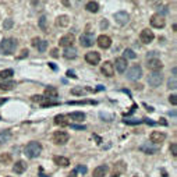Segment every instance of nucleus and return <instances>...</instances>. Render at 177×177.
<instances>
[{
    "label": "nucleus",
    "mask_w": 177,
    "mask_h": 177,
    "mask_svg": "<svg viewBox=\"0 0 177 177\" xmlns=\"http://www.w3.org/2000/svg\"><path fill=\"white\" fill-rule=\"evenodd\" d=\"M17 49V41L14 38H7V39H3L1 43H0V55H13Z\"/></svg>",
    "instance_id": "obj_1"
},
{
    "label": "nucleus",
    "mask_w": 177,
    "mask_h": 177,
    "mask_svg": "<svg viewBox=\"0 0 177 177\" xmlns=\"http://www.w3.org/2000/svg\"><path fill=\"white\" fill-rule=\"evenodd\" d=\"M42 152V145L37 141H31L25 148H24V154L27 155V158L29 159H34V158H38Z\"/></svg>",
    "instance_id": "obj_2"
},
{
    "label": "nucleus",
    "mask_w": 177,
    "mask_h": 177,
    "mask_svg": "<svg viewBox=\"0 0 177 177\" xmlns=\"http://www.w3.org/2000/svg\"><path fill=\"white\" fill-rule=\"evenodd\" d=\"M142 77V68L138 64H134L127 70V78L130 81H137Z\"/></svg>",
    "instance_id": "obj_3"
},
{
    "label": "nucleus",
    "mask_w": 177,
    "mask_h": 177,
    "mask_svg": "<svg viewBox=\"0 0 177 177\" xmlns=\"http://www.w3.org/2000/svg\"><path fill=\"white\" fill-rule=\"evenodd\" d=\"M146 81H148V84H149L151 86L156 88V86H159L162 84V81H163V74L160 73V71H154V73H151L149 75H148Z\"/></svg>",
    "instance_id": "obj_4"
},
{
    "label": "nucleus",
    "mask_w": 177,
    "mask_h": 177,
    "mask_svg": "<svg viewBox=\"0 0 177 177\" xmlns=\"http://www.w3.org/2000/svg\"><path fill=\"white\" fill-rule=\"evenodd\" d=\"M94 42H95V35L94 34L85 32V34H82L81 37H80V43L84 48H91L94 45Z\"/></svg>",
    "instance_id": "obj_5"
},
{
    "label": "nucleus",
    "mask_w": 177,
    "mask_h": 177,
    "mask_svg": "<svg viewBox=\"0 0 177 177\" xmlns=\"http://www.w3.org/2000/svg\"><path fill=\"white\" fill-rule=\"evenodd\" d=\"M151 25L154 28H158V29H160V28H163L165 25H166V20H165L163 15H160V14H154L152 17H151Z\"/></svg>",
    "instance_id": "obj_6"
},
{
    "label": "nucleus",
    "mask_w": 177,
    "mask_h": 177,
    "mask_svg": "<svg viewBox=\"0 0 177 177\" xmlns=\"http://www.w3.org/2000/svg\"><path fill=\"white\" fill-rule=\"evenodd\" d=\"M68 134L64 131H55L53 134V142L56 145H64L66 142H68Z\"/></svg>",
    "instance_id": "obj_7"
},
{
    "label": "nucleus",
    "mask_w": 177,
    "mask_h": 177,
    "mask_svg": "<svg viewBox=\"0 0 177 177\" xmlns=\"http://www.w3.org/2000/svg\"><path fill=\"white\" fill-rule=\"evenodd\" d=\"M159 149H160V146L155 145L152 142H145V144H142V145L140 146V151H142V152H145V154H148V155L158 154Z\"/></svg>",
    "instance_id": "obj_8"
},
{
    "label": "nucleus",
    "mask_w": 177,
    "mask_h": 177,
    "mask_svg": "<svg viewBox=\"0 0 177 177\" xmlns=\"http://www.w3.org/2000/svg\"><path fill=\"white\" fill-rule=\"evenodd\" d=\"M149 140H151L152 144H155V145H160V144L166 140V134L162 132V131H154L149 135Z\"/></svg>",
    "instance_id": "obj_9"
},
{
    "label": "nucleus",
    "mask_w": 177,
    "mask_h": 177,
    "mask_svg": "<svg viewBox=\"0 0 177 177\" xmlns=\"http://www.w3.org/2000/svg\"><path fill=\"white\" fill-rule=\"evenodd\" d=\"M126 170H127V165L124 163L123 160H118L117 163L113 166V169H112V176L117 177V176H120V174H123Z\"/></svg>",
    "instance_id": "obj_10"
},
{
    "label": "nucleus",
    "mask_w": 177,
    "mask_h": 177,
    "mask_svg": "<svg viewBox=\"0 0 177 177\" xmlns=\"http://www.w3.org/2000/svg\"><path fill=\"white\" fill-rule=\"evenodd\" d=\"M140 39H141L142 43H151V42L155 39V35H154V32L151 31V29L145 28V29H142V31H141Z\"/></svg>",
    "instance_id": "obj_11"
},
{
    "label": "nucleus",
    "mask_w": 177,
    "mask_h": 177,
    "mask_svg": "<svg viewBox=\"0 0 177 177\" xmlns=\"http://www.w3.org/2000/svg\"><path fill=\"white\" fill-rule=\"evenodd\" d=\"M85 60H86V63L92 64V66H96L100 61V55L98 52H95V50L94 52H88L85 55Z\"/></svg>",
    "instance_id": "obj_12"
},
{
    "label": "nucleus",
    "mask_w": 177,
    "mask_h": 177,
    "mask_svg": "<svg viewBox=\"0 0 177 177\" xmlns=\"http://www.w3.org/2000/svg\"><path fill=\"white\" fill-rule=\"evenodd\" d=\"M114 20L120 25H126L130 21V15H128L127 11H117V13L114 14Z\"/></svg>",
    "instance_id": "obj_13"
},
{
    "label": "nucleus",
    "mask_w": 177,
    "mask_h": 177,
    "mask_svg": "<svg viewBox=\"0 0 177 177\" xmlns=\"http://www.w3.org/2000/svg\"><path fill=\"white\" fill-rule=\"evenodd\" d=\"M74 42H75V38H74L73 34H67V35H64V37L60 38L59 45L63 46V48H70V46H73Z\"/></svg>",
    "instance_id": "obj_14"
},
{
    "label": "nucleus",
    "mask_w": 177,
    "mask_h": 177,
    "mask_svg": "<svg viewBox=\"0 0 177 177\" xmlns=\"http://www.w3.org/2000/svg\"><path fill=\"white\" fill-rule=\"evenodd\" d=\"M146 67L149 68L151 71L154 73V71H160L162 67H163V64L159 59H148V64H146Z\"/></svg>",
    "instance_id": "obj_15"
},
{
    "label": "nucleus",
    "mask_w": 177,
    "mask_h": 177,
    "mask_svg": "<svg viewBox=\"0 0 177 177\" xmlns=\"http://www.w3.org/2000/svg\"><path fill=\"white\" fill-rule=\"evenodd\" d=\"M100 71H102V74H103V75H106V77H113V74H114V66L110 63V61H105V63L102 64Z\"/></svg>",
    "instance_id": "obj_16"
},
{
    "label": "nucleus",
    "mask_w": 177,
    "mask_h": 177,
    "mask_svg": "<svg viewBox=\"0 0 177 177\" xmlns=\"http://www.w3.org/2000/svg\"><path fill=\"white\" fill-rule=\"evenodd\" d=\"M96 42H98L99 48H102V49H108V48H110V45H112V39H110V37H108V35H100V37H98Z\"/></svg>",
    "instance_id": "obj_17"
},
{
    "label": "nucleus",
    "mask_w": 177,
    "mask_h": 177,
    "mask_svg": "<svg viewBox=\"0 0 177 177\" xmlns=\"http://www.w3.org/2000/svg\"><path fill=\"white\" fill-rule=\"evenodd\" d=\"M116 70H117L118 73H124V71H126V70H127V60L124 59V57H117V59H116ZM113 64V66H114Z\"/></svg>",
    "instance_id": "obj_18"
},
{
    "label": "nucleus",
    "mask_w": 177,
    "mask_h": 177,
    "mask_svg": "<svg viewBox=\"0 0 177 177\" xmlns=\"http://www.w3.org/2000/svg\"><path fill=\"white\" fill-rule=\"evenodd\" d=\"M109 172V167L106 165H100L94 170V177H105Z\"/></svg>",
    "instance_id": "obj_19"
},
{
    "label": "nucleus",
    "mask_w": 177,
    "mask_h": 177,
    "mask_svg": "<svg viewBox=\"0 0 177 177\" xmlns=\"http://www.w3.org/2000/svg\"><path fill=\"white\" fill-rule=\"evenodd\" d=\"M67 116H64V114H57L55 117V124L56 126H60V127H66V126H70V123L67 120Z\"/></svg>",
    "instance_id": "obj_20"
},
{
    "label": "nucleus",
    "mask_w": 177,
    "mask_h": 177,
    "mask_svg": "<svg viewBox=\"0 0 177 177\" xmlns=\"http://www.w3.org/2000/svg\"><path fill=\"white\" fill-rule=\"evenodd\" d=\"M57 95H59V92H57V89H56L55 86H48L45 89V98L46 99H56L57 98Z\"/></svg>",
    "instance_id": "obj_21"
},
{
    "label": "nucleus",
    "mask_w": 177,
    "mask_h": 177,
    "mask_svg": "<svg viewBox=\"0 0 177 177\" xmlns=\"http://www.w3.org/2000/svg\"><path fill=\"white\" fill-rule=\"evenodd\" d=\"M27 170V163L24 162V160H18V162H15V165L13 166V172L17 173V174H21Z\"/></svg>",
    "instance_id": "obj_22"
},
{
    "label": "nucleus",
    "mask_w": 177,
    "mask_h": 177,
    "mask_svg": "<svg viewBox=\"0 0 177 177\" xmlns=\"http://www.w3.org/2000/svg\"><path fill=\"white\" fill-rule=\"evenodd\" d=\"M63 56L66 59H75L77 57V49L74 48V46H70V48H66L63 52Z\"/></svg>",
    "instance_id": "obj_23"
},
{
    "label": "nucleus",
    "mask_w": 177,
    "mask_h": 177,
    "mask_svg": "<svg viewBox=\"0 0 177 177\" xmlns=\"http://www.w3.org/2000/svg\"><path fill=\"white\" fill-rule=\"evenodd\" d=\"M53 162H55L57 166H63V167H67L68 165H70V160H68L67 158H64V156H55L53 158Z\"/></svg>",
    "instance_id": "obj_24"
},
{
    "label": "nucleus",
    "mask_w": 177,
    "mask_h": 177,
    "mask_svg": "<svg viewBox=\"0 0 177 177\" xmlns=\"http://www.w3.org/2000/svg\"><path fill=\"white\" fill-rule=\"evenodd\" d=\"M15 86V81L10 80V81H3L0 84V91H11Z\"/></svg>",
    "instance_id": "obj_25"
},
{
    "label": "nucleus",
    "mask_w": 177,
    "mask_h": 177,
    "mask_svg": "<svg viewBox=\"0 0 177 177\" xmlns=\"http://www.w3.org/2000/svg\"><path fill=\"white\" fill-rule=\"evenodd\" d=\"M85 9L89 13H98L99 11V3L98 1H88L85 4Z\"/></svg>",
    "instance_id": "obj_26"
},
{
    "label": "nucleus",
    "mask_w": 177,
    "mask_h": 177,
    "mask_svg": "<svg viewBox=\"0 0 177 177\" xmlns=\"http://www.w3.org/2000/svg\"><path fill=\"white\" fill-rule=\"evenodd\" d=\"M67 117L74 120V121H82L85 118V113H82V112H73V113L68 114Z\"/></svg>",
    "instance_id": "obj_27"
},
{
    "label": "nucleus",
    "mask_w": 177,
    "mask_h": 177,
    "mask_svg": "<svg viewBox=\"0 0 177 177\" xmlns=\"http://www.w3.org/2000/svg\"><path fill=\"white\" fill-rule=\"evenodd\" d=\"M68 24H70L68 15H60V17H57V20H56V25H57V27H67Z\"/></svg>",
    "instance_id": "obj_28"
},
{
    "label": "nucleus",
    "mask_w": 177,
    "mask_h": 177,
    "mask_svg": "<svg viewBox=\"0 0 177 177\" xmlns=\"http://www.w3.org/2000/svg\"><path fill=\"white\" fill-rule=\"evenodd\" d=\"M13 74H14V71L11 70V68H7V70L0 71V81H1V80H7V78H10Z\"/></svg>",
    "instance_id": "obj_29"
},
{
    "label": "nucleus",
    "mask_w": 177,
    "mask_h": 177,
    "mask_svg": "<svg viewBox=\"0 0 177 177\" xmlns=\"http://www.w3.org/2000/svg\"><path fill=\"white\" fill-rule=\"evenodd\" d=\"M10 138H11V132H10V130L0 131V142H7Z\"/></svg>",
    "instance_id": "obj_30"
},
{
    "label": "nucleus",
    "mask_w": 177,
    "mask_h": 177,
    "mask_svg": "<svg viewBox=\"0 0 177 177\" xmlns=\"http://www.w3.org/2000/svg\"><path fill=\"white\" fill-rule=\"evenodd\" d=\"M86 103L96 105V100H68L67 102V105H86Z\"/></svg>",
    "instance_id": "obj_31"
},
{
    "label": "nucleus",
    "mask_w": 177,
    "mask_h": 177,
    "mask_svg": "<svg viewBox=\"0 0 177 177\" xmlns=\"http://www.w3.org/2000/svg\"><path fill=\"white\" fill-rule=\"evenodd\" d=\"M39 28H41L42 31L48 32V18H46L45 15H42L41 18H39Z\"/></svg>",
    "instance_id": "obj_32"
},
{
    "label": "nucleus",
    "mask_w": 177,
    "mask_h": 177,
    "mask_svg": "<svg viewBox=\"0 0 177 177\" xmlns=\"http://www.w3.org/2000/svg\"><path fill=\"white\" fill-rule=\"evenodd\" d=\"M85 92L86 91L82 88V86H75V88H73V89H71V94H73V95H77V96H82Z\"/></svg>",
    "instance_id": "obj_33"
},
{
    "label": "nucleus",
    "mask_w": 177,
    "mask_h": 177,
    "mask_svg": "<svg viewBox=\"0 0 177 177\" xmlns=\"http://www.w3.org/2000/svg\"><path fill=\"white\" fill-rule=\"evenodd\" d=\"M137 57V55L132 52L131 49H126L124 50V59L127 60V59H135Z\"/></svg>",
    "instance_id": "obj_34"
},
{
    "label": "nucleus",
    "mask_w": 177,
    "mask_h": 177,
    "mask_svg": "<svg viewBox=\"0 0 177 177\" xmlns=\"http://www.w3.org/2000/svg\"><path fill=\"white\" fill-rule=\"evenodd\" d=\"M10 160H11V156H10L9 154H3V155H0V162H1V163L7 165V163H10Z\"/></svg>",
    "instance_id": "obj_35"
},
{
    "label": "nucleus",
    "mask_w": 177,
    "mask_h": 177,
    "mask_svg": "<svg viewBox=\"0 0 177 177\" xmlns=\"http://www.w3.org/2000/svg\"><path fill=\"white\" fill-rule=\"evenodd\" d=\"M99 117L102 118V120H106V121H112L113 120V116L109 113H105V112H100L99 113Z\"/></svg>",
    "instance_id": "obj_36"
},
{
    "label": "nucleus",
    "mask_w": 177,
    "mask_h": 177,
    "mask_svg": "<svg viewBox=\"0 0 177 177\" xmlns=\"http://www.w3.org/2000/svg\"><path fill=\"white\" fill-rule=\"evenodd\" d=\"M167 88H169V89H176V88H177L176 77L170 78V80H169V81H167Z\"/></svg>",
    "instance_id": "obj_37"
},
{
    "label": "nucleus",
    "mask_w": 177,
    "mask_h": 177,
    "mask_svg": "<svg viewBox=\"0 0 177 177\" xmlns=\"http://www.w3.org/2000/svg\"><path fill=\"white\" fill-rule=\"evenodd\" d=\"M46 48H48V42H46V41H41L37 45V49L39 50V52H45Z\"/></svg>",
    "instance_id": "obj_38"
},
{
    "label": "nucleus",
    "mask_w": 177,
    "mask_h": 177,
    "mask_svg": "<svg viewBox=\"0 0 177 177\" xmlns=\"http://www.w3.org/2000/svg\"><path fill=\"white\" fill-rule=\"evenodd\" d=\"M32 100H34V102H38V103H42V102L45 100V96H42V95H34V96H32Z\"/></svg>",
    "instance_id": "obj_39"
},
{
    "label": "nucleus",
    "mask_w": 177,
    "mask_h": 177,
    "mask_svg": "<svg viewBox=\"0 0 177 177\" xmlns=\"http://www.w3.org/2000/svg\"><path fill=\"white\" fill-rule=\"evenodd\" d=\"M170 152H172V155L174 156V158L177 156V144L176 142H173L172 144V146H170Z\"/></svg>",
    "instance_id": "obj_40"
},
{
    "label": "nucleus",
    "mask_w": 177,
    "mask_h": 177,
    "mask_svg": "<svg viewBox=\"0 0 177 177\" xmlns=\"http://www.w3.org/2000/svg\"><path fill=\"white\" fill-rule=\"evenodd\" d=\"M11 27H13V20H6L4 24H3V28L4 29H10Z\"/></svg>",
    "instance_id": "obj_41"
},
{
    "label": "nucleus",
    "mask_w": 177,
    "mask_h": 177,
    "mask_svg": "<svg viewBox=\"0 0 177 177\" xmlns=\"http://www.w3.org/2000/svg\"><path fill=\"white\" fill-rule=\"evenodd\" d=\"M75 172H80V173H82V174H85L86 173V166H84V165H78L77 169H75Z\"/></svg>",
    "instance_id": "obj_42"
},
{
    "label": "nucleus",
    "mask_w": 177,
    "mask_h": 177,
    "mask_svg": "<svg viewBox=\"0 0 177 177\" xmlns=\"http://www.w3.org/2000/svg\"><path fill=\"white\" fill-rule=\"evenodd\" d=\"M169 102H170L173 106H176V105H177V96L174 95V94H173V95H170V96H169Z\"/></svg>",
    "instance_id": "obj_43"
},
{
    "label": "nucleus",
    "mask_w": 177,
    "mask_h": 177,
    "mask_svg": "<svg viewBox=\"0 0 177 177\" xmlns=\"http://www.w3.org/2000/svg\"><path fill=\"white\" fill-rule=\"evenodd\" d=\"M28 53H29V52H28L27 49H24L23 52H21V55H20V56H17V59H24V57H27V56H28Z\"/></svg>",
    "instance_id": "obj_44"
},
{
    "label": "nucleus",
    "mask_w": 177,
    "mask_h": 177,
    "mask_svg": "<svg viewBox=\"0 0 177 177\" xmlns=\"http://www.w3.org/2000/svg\"><path fill=\"white\" fill-rule=\"evenodd\" d=\"M70 126H71V128H73V130H85V126H77V124H70Z\"/></svg>",
    "instance_id": "obj_45"
},
{
    "label": "nucleus",
    "mask_w": 177,
    "mask_h": 177,
    "mask_svg": "<svg viewBox=\"0 0 177 177\" xmlns=\"http://www.w3.org/2000/svg\"><path fill=\"white\" fill-rule=\"evenodd\" d=\"M142 120H124L126 124H140Z\"/></svg>",
    "instance_id": "obj_46"
},
{
    "label": "nucleus",
    "mask_w": 177,
    "mask_h": 177,
    "mask_svg": "<svg viewBox=\"0 0 177 177\" xmlns=\"http://www.w3.org/2000/svg\"><path fill=\"white\" fill-rule=\"evenodd\" d=\"M50 55H52V57H59V50L57 49H52V52H50Z\"/></svg>",
    "instance_id": "obj_47"
},
{
    "label": "nucleus",
    "mask_w": 177,
    "mask_h": 177,
    "mask_svg": "<svg viewBox=\"0 0 177 177\" xmlns=\"http://www.w3.org/2000/svg\"><path fill=\"white\" fill-rule=\"evenodd\" d=\"M109 27V23H108V21H106V20H103V21H102V23H100V28H102V29H103V28H108Z\"/></svg>",
    "instance_id": "obj_48"
},
{
    "label": "nucleus",
    "mask_w": 177,
    "mask_h": 177,
    "mask_svg": "<svg viewBox=\"0 0 177 177\" xmlns=\"http://www.w3.org/2000/svg\"><path fill=\"white\" fill-rule=\"evenodd\" d=\"M39 42H41L39 38H34V39H32V46H35V48H37V45L39 43Z\"/></svg>",
    "instance_id": "obj_49"
},
{
    "label": "nucleus",
    "mask_w": 177,
    "mask_h": 177,
    "mask_svg": "<svg viewBox=\"0 0 177 177\" xmlns=\"http://www.w3.org/2000/svg\"><path fill=\"white\" fill-rule=\"evenodd\" d=\"M142 121L146 123V124H151V126H154V124H156V123L152 121V120H149V118H142Z\"/></svg>",
    "instance_id": "obj_50"
},
{
    "label": "nucleus",
    "mask_w": 177,
    "mask_h": 177,
    "mask_svg": "<svg viewBox=\"0 0 177 177\" xmlns=\"http://www.w3.org/2000/svg\"><path fill=\"white\" fill-rule=\"evenodd\" d=\"M67 77H71V78H77V75L74 74V71H71V70H68L67 71Z\"/></svg>",
    "instance_id": "obj_51"
},
{
    "label": "nucleus",
    "mask_w": 177,
    "mask_h": 177,
    "mask_svg": "<svg viewBox=\"0 0 177 177\" xmlns=\"http://www.w3.org/2000/svg\"><path fill=\"white\" fill-rule=\"evenodd\" d=\"M39 176H41V177H50V176H48V174H43V170H42V167L39 169Z\"/></svg>",
    "instance_id": "obj_52"
},
{
    "label": "nucleus",
    "mask_w": 177,
    "mask_h": 177,
    "mask_svg": "<svg viewBox=\"0 0 177 177\" xmlns=\"http://www.w3.org/2000/svg\"><path fill=\"white\" fill-rule=\"evenodd\" d=\"M68 177H77V172H75V170H73V172L68 174Z\"/></svg>",
    "instance_id": "obj_53"
},
{
    "label": "nucleus",
    "mask_w": 177,
    "mask_h": 177,
    "mask_svg": "<svg viewBox=\"0 0 177 177\" xmlns=\"http://www.w3.org/2000/svg\"><path fill=\"white\" fill-rule=\"evenodd\" d=\"M6 102H7V98H0V106L3 103H6Z\"/></svg>",
    "instance_id": "obj_54"
},
{
    "label": "nucleus",
    "mask_w": 177,
    "mask_h": 177,
    "mask_svg": "<svg viewBox=\"0 0 177 177\" xmlns=\"http://www.w3.org/2000/svg\"><path fill=\"white\" fill-rule=\"evenodd\" d=\"M49 66H50V67H52V68H53V70H57V67H56V66H55V64H53V63H49Z\"/></svg>",
    "instance_id": "obj_55"
},
{
    "label": "nucleus",
    "mask_w": 177,
    "mask_h": 177,
    "mask_svg": "<svg viewBox=\"0 0 177 177\" xmlns=\"http://www.w3.org/2000/svg\"><path fill=\"white\" fill-rule=\"evenodd\" d=\"M146 106V105H145ZM146 110H149V112H154V108H151V106H146Z\"/></svg>",
    "instance_id": "obj_56"
},
{
    "label": "nucleus",
    "mask_w": 177,
    "mask_h": 177,
    "mask_svg": "<svg viewBox=\"0 0 177 177\" xmlns=\"http://www.w3.org/2000/svg\"><path fill=\"white\" fill-rule=\"evenodd\" d=\"M102 89H103V86H102V85H98V88H96V91H102Z\"/></svg>",
    "instance_id": "obj_57"
},
{
    "label": "nucleus",
    "mask_w": 177,
    "mask_h": 177,
    "mask_svg": "<svg viewBox=\"0 0 177 177\" xmlns=\"http://www.w3.org/2000/svg\"><path fill=\"white\" fill-rule=\"evenodd\" d=\"M7 177H11V176H7Z\"/></svg>",
    "instance_id": "obj_58"
}]
</instances>
